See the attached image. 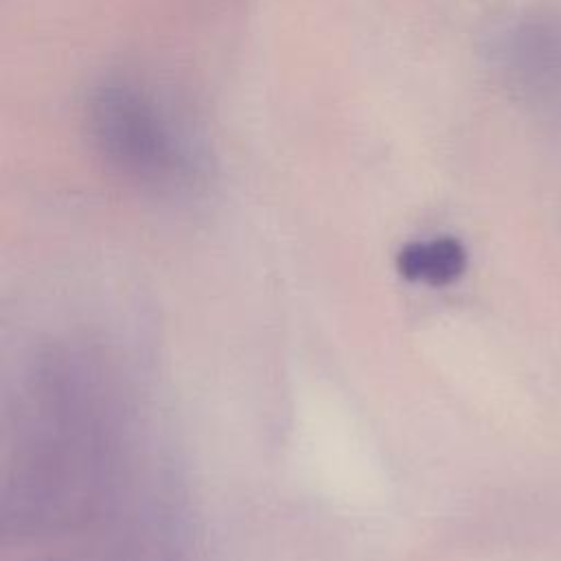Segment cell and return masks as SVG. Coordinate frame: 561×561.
I'll use <instances>...</instances> for the list:
<instances>
[{"label": "cell", "mask_w": 561, "mask_h": 561, "mask_svg": "<svg viewBox=\"0 0 561 561\" xmlns=\"http://www.w3.org/2000/svg\"><path fill=\"white\" fill-rule=\"evenodd\" d=\"M85 127L105 164L147 191L188 193L204 178V151L186 118L145 81H99L88 92Z\"/></svg>", "instance_id": "cell-2"}, {"label": "cell", "mask_w": 561, "mask_h": 561, "mask_svg": "<svg viewBox=\"0 0 561 561\" xmlns=\"http://www.w3.org/2000/svg\"><path fill=\"white\" fill-rule=\"evenodd\" d=\"M467 270V250L454 237H432L405 243L397 254V272L412 283L443 287Z\"/></svg>", "instance_id": "cell-3"}, {"label": "cell", "mask_w": 561, "mask_h": 561, "mask_svg": "<svg viewBox=\"0 0 561 561\" xmlns=\"http://www.w3.org/2000/svg\"><path fill=\"white\" fill-rule=\"evenodd\" d=\"M101 364L72 348L33 359L4 427L2 526L18 537L72 526L110 486L118 410Z\"/></svg>", "instance_id": "cell-1"}]
</instances>
